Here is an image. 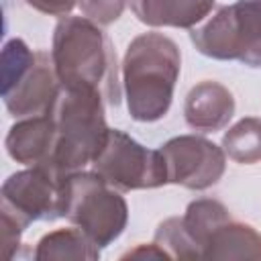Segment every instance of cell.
Instances as JSON below:
<instances>
[{"instance_id":"ac0fdd59","label":"cell","mask_w":261,"mask_h":261,"mask_svg":"<svg viewBox=\"0 0 261 261\" xmlns=\"http://www.w3.org/2000/svg\"><path fill=\"white\" fill-rule=\"evenodd\" d=\"M80 8L86 18L98 24H110L120 16L124 0H80Z\"/></svg>"},{"instance_id":"277c9868","label":"cell","mask_w":261,"mask_h":261,"mask_svg":"<svg viewBox=\"0 0 261 261\" xmlns=\"http://www.w3.org/2000/svg\"><path fill=\"white\" fill-rule=\"evenodd\" d=\"M59 88L51 55L31 51L20 39L4 45L2 98L12 116L27 118L47 114Z\"/></svg>"},{"instance_id":"8fae6325","label":"cell","mask_w":261,"mask_h":261,"mask_svg":"<svg viewBox=\"0 0 261 261\" xmlns=\"http://www.w3.org/2000/svg\"><path fill=\"white\" fill-rule=\"evenodd\" d=\"M184 112L192 128L208 133L224 126L230 120L234 100L224 86L216 82H202L190 90Z\"/></svg>"},{"instance_id":"d6986e66","label":"cell","mask_w":261,"mask_h":261,"mask_svg":"<svg viewBox=\"0 0 261 261\" xmlns=\"http://www.w3.org/2000/svg\"><path fill=\"white\" fill-rule=\"evenodd\" d=\"M24 2L39 12L53 14V16H63L77 4V0H24Z\"/></svg>"},{"instance_id":"8992f818","label":"cell","mask_w":261,"mask_h":261,"mask_svg":"<svg viewBox=\"0 0 261 261\" xmlns=\"http://www.w3.org/2000/svg\"><path fill=\"white\" fill-rule=\"evenodd\" d=\"M196 49L214 59H239L261 67V0L222 6L202 27L192 29Z\"/></svg>"},{"instance_id":"7c38bea8","label":"cell","mask_w":261,"mask_h":261,"mask_svg":"<svg viewBox=\"0 0 261 261\" xmlns=\"http://www.w3.org/2000/svg\"><path fill=\"white\" fill-rule=\"evenodd\" d=\"M214 0H130L135 16L149 27H194L212 10Z\"/></svg>"},{"instance_id":"9c48e42d","label":"cell","mask_w":261,"mask_h":261,"mask_svg":"<svg viewBox=\"0 0 261 261\" xmlns=\"http://www.w3.org/2000/svg\"><path fill=\"white\" fill-rule=\"evenodd\" d=\"M159 151L165 159L167 184L204 190L214 186L224 173V153L202 137H175L161 145Z\"/></svg>"},{"instance_id":"7a4b0ae2","label":"cell","mask_w":261,"mask_h":261,"mask_svg":"<svg viewBox=\"0 0 261 261\" xmlns=\"http://www.w3.org/2000/svg\"><path fill=\"white\" fill-rule=\"evenodd\" d=\"M179 49L161 33L139 35L126 49L122 84L128 112L139 122H153L167 114L179 75Z\"/></svg>"},{"instance_id":"2e32d148","label":"cell","mask_w":261,"mask_h":261,"mask_svg":"<svg viewBox=\"0 0 261 261\" xmlns=\"http://www.w3.org/2000/svg\"><path fill=\"white\" fill-rule=\"evenodd\" d=\"M224 151L239 163H255L261 159V120L243 118L222 139Z\"/></svg>"},{"instance_id":"5bb4252c","label":"cell","mask_w":261,"mask_h":261,"mask_svg":"<svg viewBox=\"0 0 261 261\" xmlns=\"http://www.w3.org/2000/svg\"><path fill=\"white\" fill-rule=\"evenodd\" d=\"M98 249L80 228H61L39 241L35 259H98Z\"/></svg>"},{"instance_id":"52a82bcc","label":"cell","mask_w":261,"mask_h":261,"mask_svg":"<svg viewBox=\"0 0 261 261\" xmlns=\"http://www.w3.org/2000/svg\"><path fill=\"white\" fill-rule=\"evenodd\" d=\"M92 165L100 177L122 192L167 184V167L161 151L143 147L118 128L108 130L106 143Z\"/></svg>"},{"instance_id":"ba28073f","label":"cell","mask_w":261,"mask_h":261,"mask_svg":"<svg viewBox=\"0 0 261 261\" xmlns=\"http://www.w3.org/2000/svg\"><path fill=\"white\" fill-rule=\"evenodd\" d=\"M65 177L47 167H31L10 175L2 186V214L14 218L22 228L33 220L63 216Z\"/></svg>"},{"instance_id":"30bf717a","label":"cell","mask_w":261,"mask_h":261,"mask_svg":"<svg viewBox=\"0 0 261 261\" xmlns=\"http://www.w3.org/2000/svg\"><path fill=\"white\" fill-rule=\"evenodd\" d=\"M53 143H55V124L51 116L49 114L27 116L10 128L6 137V151L18 163L43 167L51 159Z\"/></svg>"},{"instance_id":"e0dca14e","label":"cell","mask_w":261,"mask_h":261,"mask_svg":"<svg viewBox=\"0 0 261 261\" xmlns=\"http://www.w3.org/2000/svg\"><path fill=\"white\" fill-rule=\"evenodd\" d=\"M155 245L161 247L169 257H202L181 218L165 220L155 232Z\"/></svg>"},{"instance_id":"5b68a950","label":"cell","mask_w":261,"mask_h":261,"mask_svg":"<svg viewBox=\"0 0 261 261\" xmlns=\"http://www.w3.org/2000/svg\"><path fill=\"white\" fill-rule=\"evenodd\" d=\"M63 216L96 247L112 243L126 224V202L96 171H75L65 177Z\"/></svg>"},{"instance_id":"9a60e30c","label":"cell","mask_w":261,"mask_h":261,"mask_svg":"<svg viewBox=\"0 0 261 261\" xmlns=\"http://www.w3.org/2000/svg\"><path fill=\"white\" fill-rule=\"evenodd\" d=\"M228 218H230L228 210L220 202L198 200V202H192L188 206V212H186V216L181 220H184V226H186L188 234L192 237V241L200 249V255L204 257V249H206V243H208L210 234L222 222H226Z\"/></svg>"},{"instance_id":"4fadbf2b","label":"cell","mask_w":261,"mask_h":261,"mask_svg":"<svg viewBox=\"0 0 261 261\" xmlns=\"http://www.w3.org/2000/svg\"><path fill=\"white\" fill-rule=\"evenodd\" d=\"M204 257L228 259H261V237L247 224L222 222L208 239Z\"/></svg>"},{"instance_id":"6da1fadb","label":"cell","mask_w":261,"mask_h":261,"mask_svg":"<svg viewBox=\"0 0 261 261\" xmlns=\"http://www.w3.org/2000/svg\"><path fill=\"white\" fill-rule=\"evenodd\" d=\"M51 61L61 88L96 92L106 104L118 106L120 80L116 51L108 35L94 20L63 16L55 27Z\"/></svg>"},{"instance_id":"3957f363","label":"cell","mask_w":261,"mask_h":261,"mask_svg":"<svg viewBox=\"0 0 261 261\" xmlns=\"http://www.w3.org/2000/svg\"><path fill=\"white\" fill-rule=\"evenodd\" d=\"M47 114L55 124V143L51 159L43 167L67 177L98 157L110 130L100 94L59 88Z\"/></svg>"}]
</instances>
